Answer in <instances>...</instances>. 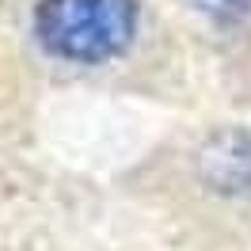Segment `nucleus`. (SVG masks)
Returning a JSON list of instances; mask_svg holds the SVG:
<instances>
[{"label": "nucleus", "mask_w": 251, "mask_h": 251, "mask_svg": "<svg viewBox=\"0 0 251 251\" xmlns=\"http://www.w3.org/2000/svg\"><path fill=\"white\" fill-rule=\"evenodd\" d=\"M141 27L137 0H38L31 34L61 65H107L133 46Z\"/></svg>", "instance_id": "nucleus-1"}, {"label": "nucleus", "mask_w": 251, "mask_h": 251, "mask_svg": "<svg viewBox=\"0 0 251 251\" xmlns=\"http://www.w3.org/2000/svg\"><path fill=\"white\" fill-rule=\"evenodd\" d=\"M205 183L232 198H251V133H221L202 152Z\"/></svg>", "instance_id": "nucleus-2"}, {"label": "nucleus", "mask_w": 251, "mask_h": 251, "mask_svg": "<svg viewBox=\"0 0 251 251\" xmlns=\"http://www.w3.org/2000/svg\"><path fill=\"white\" fill-rule=\"evenodd\" d=\"M202 16L217 19V23H236L251 12V0H190Z\"/></svg>", "instance_id": "nucleus-3"}]
</instances>
